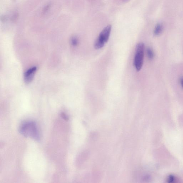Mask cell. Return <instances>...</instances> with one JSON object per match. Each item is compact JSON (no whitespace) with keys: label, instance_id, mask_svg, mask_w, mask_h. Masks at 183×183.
<instances>
[{"label":"cell","instance_id":"8992f818","mask_svg":"<svg viewBox=\"0 0 183 183\" xmlns=\"http://www.w3.org/2000/svg\"><path fill=\"white\" fill-rule=\"evenodd\" d=\"M147 53L149 59H152L154 58V54L153 50L150 48H148L147 49Z\"/></svg>","mask_w":183,"mask_h":183},{"label":"cell","instance_id":"3957f363","mask_svg":"<svg viewBox=\"0 0 183 183\" xmlns=\"http://www.w3.org/2000/svg\"><path fill=\"white\" fill-rule=\"evenodd\" d=\"M111 29V26L110 25L107 26L100 33L97 39L105 44L108 41Z\"/></svg>","mask_w":183,"mask_h":183},{"label":"cell","instance_id":"9c48e42d","mask_svg":"<svg viewBox=\"0 0 183 183\" xmlns=\"http://www.w3.org/2000/svg\"><path fill=\"white\" fill-rule=\"evenodd\" d=\"M180 83L181 87L183 89V77H181L180 79Z\"/></svg>","mask_w":183,"mask_h":183},{"label":"cell","instance_id":"ba28073f","mask_svg":"<svg viewBox=\"0 0 183 183\" xmlns=\"http://www.w3.org/2000/svg\"><path fill=\"white\" fill-rule=\"evenodd\" d=\"M61 117L63 118V119H65V120H67L68 119V117L66 115V114H65L63 113H62L61 114Z\"/></svg>","mask_w":183,"mask_h":183},{"label":"cell","instance_id":"5b68a950","mask_svg":"<svg viewBox=\"0 0 183 183\" xmlns=\"http://www.w3.org/2000/svg\"><path fill=\"white\" fill-rule=\"evenodd\" d=\"M163 24L158 23L155 27L154 31V34L155 36H159L162 33L163 31Z\"/></svg>","mask_w":183,"mask_h":183},{"label":"cell","instance_id":"6da1fadb","mask_svg":"<svg viewBox=\"0 0 183 183\" xmlns=\"http://www.w3.org/2000/svg\"><path fill=\"white\" fill-rule=\"evenodd\" d=\"M19 130L20 133L24 137L36 141L40 140L37 126L34 121H27L24 122L21 125Z\"/></svg>","mask_w":183,"mask_h":183},{"label":"cell","instance_id":"7a4b0ae2","mask_svg":"<svg viewBox=\"0 0 183 183\" xmlns=\"http://www.w3.org/2000/svg\"><path fill=\"white\" fill-rule=\"evenodd\" d=\"M145 52V45L143 43L137 44L135 49V53L134 64L137 71L141 70L143 66Z\"/></svg>","mask_w":183,"mask_h":183},{"label":"cell","instance_id":"277c9868","mask_svg":"<svg viewBox=\"0 0 183 183\" xmlns=\"http://www.w3.org/2000/svg\"><path fill=\"white\" fill-rule=\"evenodd\" d=\"M37 70V67L34 66L29 69L26 71L24 75V81L26 84H29L32 81L36 74Z\"/></svg>","mask_w":183,"mask_h":183},{"label":"cell","instance_id":"52a82bcc","mask_svg":"<svg viewBox=\"0 0 183 183\" xmlns=\"http://www.w3.org/2000/svg\"><path fill=\"white\" fill-rule=\"evenodd\" d=\"M71 45L73 46H76L78 43V38L75 37H72L71 38Z\"/></svg>","mask_w":183,"mask_h":183}]
</instances>
